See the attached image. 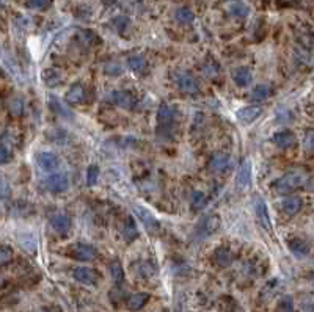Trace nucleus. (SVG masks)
I'll return each mask as SVG.
<instances>
[{
    "label": "nucleus",
    "mask_w": 314,
    "mask_h": 312,
    "mask_svg": "<svg viewBox=\"0 0 314 312\" xmlns=\"http://www.w3.org/2000/svg\"><path fill=\"white\" fill-rule=\"evenodd\" d=\"M308 180V174L303 170H292L289 173H286L283 177H280L275 182V190L281 193V195H288L294 190L300 189L302 185H305Z\"/></svg>",
    "instance_id": "obj_1"
},
{
    "label": "nucleus",
    "mask_w": 314,
    "mask_h": 312,
    "mask_svg": "<svg viewBox=\"0 0 314 312\" xmlns=\"http://www.w3.org/2000/svg\"><path fill=\"white\" fill-rule=\"evenodd\" d=\"M175 121V110L167 105V104H162L157 110V126H159V134L165 132L168 134L170 132V127Z\"/></svg>",
    "instance_id": "obj_2"
},
{
    "label": "nucleus",
    "mask_w": 314,
    "mask_h": 312,
    "mask_svg": "<svg viewBox=\"0 0 314 312\" xmlns=\"http://www.w3.org/2000/svg\"><path fill=\"white\" fill-rule=\"evenodd\" d=\"M44 187H46V190L50 192V193H63V192H66L68 187H69L68 176H66V174H62V173L50 174V176L44 180Z\"/></svg>",
    "instance_id": "obj_3"
},
{
    "label": "nucleus",
    "mask_w": 314,
    "mask_h": 312,
    "mask_svg": "<svg viewBox=\"0 0 314 312\" xmlns=\"http://www.w3.org/2000/svg\"><path fill=\"white\" fill-rule=\"evenodd\" d=\"M71 256L74 259L82 261V262H90V261H95L98 251L95 246H91L88 243H74L71 248Z\"/></svg>",
    "instance_id": "obj_4"
},
{
    "label": "nucleus",
    "mask_w": 314,
    "mask_h": 312,
    "mask_svg": "<svg viewBox=\"0 0 314 312\" xmlns=\"http://www.w3.org/2000/svg\"><path fill=\"white\" fill-rule=\"evenodd\" d=\"M220 228V216L218 215H208L203 218V222L196 226L195 234L199 238H206L211 234H214Z\"/></svg>",
    "instance_id": "obj_5"
},
{
    "label": "nucleus",
    "mask_w": 314,
    "mask_h": 312,
    "mask_svg": "<svg viewBox=\"0 0 314 312\" xmlns=\"http://www.w3.org/2000/svg\"><path fill=\"white\" fill-rule=\"evenodd\" d=\"M176 85L178 88L186 95H195L198 93V82L196 79L189 74V72H178L176 74Z\"/></svg>",
    "instance_id": "obj_6"
},
{
    "label": "nucleus",
    "mask_w": 314,
    "mask_h": 312,
    "mask_svg": "<svg viewBox=\"0 0 314 312\" xmlns=\"http://www.w3.org/2000/svg\"><path fill=\"white\" fill-rule=\"evenodd\" d=\"M107 101L121 107V108H127V110H131L135 104L134 96L129 93V91H121V89H117V91H112V93H108Z\"/></svg>",
    "instance_id": "obj_7"
},
{
    "label": "nucleus",
    "mask_w": 314,
    "mask_h": 312,
    "mask_svg": "<svg viewBox=\"0 0 314 312\" xmlns=\"http://www.w3.org/2000/svg\"><path fill=\"white\" fill-rule=\"evenodd\" d=\"M254 212H256V218L260 225L266 229V231H272V222H270V215L267 210V204L266 201L261 198H256L254 201Z\"/></svg>",
    "instance_id": "obj_8"
},
{
    "label": "nucleus",
    "mask_w": 314,
    "mask_h": 312,
    "mask_svg": "<svg viewBox=\"0 0 314 312\" xmlns=\"http://www.w3.org/2000/svg\"><path fill=\"white\" fill-rule=\"evenodd\" d=\"M250 182H251V163L248 160H244L241 167H239V171L236 176V185L239 190H245L248 189Z\"/></svg>",
    "instance_id": "obj_9"
},
{
    "label": "nucleus",
    "mask_w": 314,
    "mask_h": 312,
    "mask_svg": "<svg viewBox=\"0 0 314 312\" xmlns=\"http://www.w3.org/2000/svg\"><path fill=\"white\" fill-rule=\"evenodd\" d=\"M134 212H135L137 218H138L140 222H141V225L146 228V231H148V232H154V231H157L159 223H157L156 216H154L150 210H146L145 207L138 206V207H135V209H134Z\"/></svg>",
    "instance_id": "obj_10"
},
{
    "label": "nucleus",
    "mask_w": 314,
    "mask_h": 312,
    "mask_svg": "<svg viewBox=\"0 0 314 312\" xmlns=\"http://www.w3.org/2000/svg\"><path fill=\"white\" fill-rule=\"evenodd\" d=\"M72 276L76 281L85 284V286H95L98 281V274L93 268H88V267H77L74 270Z\"/></svg>",
    "instance_id": "obj_11"
},
{
    "label": "nucleus",
    "mask_w": 314,
    "mask_h": 312,
    "mask_svg": "<svg viewBox=\"0 0 314 312\" xmlns=\"http://www.w3.org/2000/svg\"><path fill=\"white\" fill-rule=\"evenodd\" d=\"M231 165V157L225 152H215L209 159V170L214 173H223Z\"/></svg>",
    "instance_id": "obj_12"
},
{
    "label": "nucleus",
    "mask_w": 314,
    "mask_h": 312,
    "mask_svg": "<svg viewBox=\"0 0 314 312\" xmlns=\"http://www.w3.org/2000/svg\"><path fill=\"white\" fill-rule=\"evenodd\" d=\"M261 113H263V108L260 105H247V107H242L237 112V119L247 126V124H251L253 121H256V118Z\"/></svg>",
    "instance_id": "obj_13"
},
{
    "label": "nucleus",
    "mask_w": 314,
    "mask_h": 312,
    "mask_svg": "<svg viewBox=\"0 0 314 312\" xmlns=\"http://www.w3.org/2000/svg\"><path fill=\"white\" fill-rule=\"evenodd\" d=\"M36 162H38L40 168L44 171H53L59 168L60 160L53 152H40L38 157H36Z\"/></svg>",
    "instance_id": "obj_14"
},
{
    "label": "nucleus",
    "mask_w": 314,
    "mask_h": 312,
    "mask_svg": "<svg viewBox=\"0 0 314 312\" xmlns=\"http://www.w3.org/2000/svg\"><path fill=\"white\" fill-rule=\"evenodd\" d=\"M302 209V199L299 196H288L281 201V210L288 216L297 215Z\"/></svg>",
    "instance_id": "obj_15"
},
{
    "label": "nucleus",
    "mask_w": 314,
    "mask_h": 312,
    "mask_svg": "<svg viewBox=\"0 0 314 312\" xmlns=\"http://www.w3.org/2000/svg\"><path fill=\"white\" fill-rule=\"evenodd\" d=\"M295 141H297V138H295V134L291 131H281V132H276L273 135V143L281 149L291 148V146L295 144Z\"/></svg>",
    "instance_id": "obj_16"
},
{
    "label": "nucleus",
    "mask_w": 314,
    "mask_h": 312,
    "mask_svg": "<svg viewBox=\"0 0 314 312\" xmlns=\"http://www.w3.org/2000/svg\"><path fill=\"white\" fill-rule=\"evenodd\" d=\"M50 225L59 234H66L71 229V218L65 213H57L50 218Z\"/></svg>",
    "instance_id": "obj_17"
},
{
    "label": "nucleus",
    "mask_w": 314,
    "mask_h": 312,
    "mask_svg": "<svg viewBox=\"0 0 314 312\" xmlns=\"http://www.w3.org/2000/svg\"><path fill=\"white\" fill-rule=\"evenodd\" d=\"M85 99H87V91H85V88H83L80 83L72 85V86L68 89L66 101H68L69 104H82Z\"/></svg>",
    "instance_id": "obj_18"
},
{
    "label": "nucleus",
    "mask_w": 314,
    "mask_h": 312,
    "mask_svg": "<svg viewBox=\"0 0 314 312\" xmlns=\"http://www.w3.org/2000/svg\"><path fill=\"white\" fill-rule=\"evenodd\" d=\"M231 76H233L234 83L239 85V86H247V85H250V83H251V79H253V77H251V71H250L248 68H245V66L234 69Z\"/></svg>",
    "instance_id": "obj_19"
},
{
    "label": "nucleus",
    "mask_w": 314,
    "mask_h": 312,
    "mask_svg": "<svg viewBox=\"0 0 314 312\" xmlns=\"http://www.w3.org/2000/svg\"><path fill=\"white\" fill-rule=\"evenodd\" d=\"M148 300H150V295L145 292H138V293H132L131 297L127 298L126 304H127V309H131V310H140L146 303Z\"/></svg>",
    "instance_id": "obj_20"
},
{
    "label": "nucleus",
    "mask_w": 314,
    "mask_h": 312,
    "mask_svg": "<svg viewBox=\"0 0 314 312\" xmlns=\"http://www.w3.org/2000/svg\"><path fill=\"white\" fill-rule=\"evenodd\" d=\"M288 246L291 249V253L297 258H305V256L309 253V246L306 245V242H303L302 238H292V240L288 242Z\"/></svg>",
    "instance_id": "obj_21"
},
{
    "label": "nucleus",
    "mask_w": 314,
    "mask_h": 312,
    "mask_svg": "<svg viewBox=\"0 0 314 312\" xmlns=\"http://www.w3.org/2000/svg\"><path fill=\"white\" fill-rule=\"evenodd\" d=\"M215 261H217V264L220 265V267H230L231 264H233V254H231V251L228 249V248H225V246H220V248H217V251H215Z\"/></svg>",
    "instance_id": "obj_22"
},
{
    "label": "nucleus",
    "mask_w": 314,
    "mask_h": 312,
    "mask_svg": "<svg viewBox=\"0 0 314 312\" xmlns=\"http://www.w3.org/2000/svg\"><path fill=\"white\" fill-rule=\"evenodd\" d=\"M270 96V86L266 85V83H261V85H256L251 91V99L253 101H266L267 98Z\"/></svg>",
    "instance_id": "obj_23"
},
{
    "label": "nucleus",
    "mask_w": 314,
    "mask_h": 312,
    "mask_svg": "<svg viewBox=\"0 0 314 312\" xmlns=\"http://www.w3.org/2000/svg\"><path fill=\"white\" fill-rule=\"evenodd\" d=\"M127 65L135 72V74H143V72L146 71V60L141 57V55H134V57H131L127 60Z\"/></svg>",
    "instance_id": "obj_24"
},
{
    "label": "nucleus",
    "mask_w": 314,
    "mask_h": 312,
    "mask_svg": "<svg viewBox=\"0 0 314 312\" xmlns=\"http://www.w3.org/2000/svg\"><path fill=\"white\" fill-rule=\"evenodd\" d=\"M108 270H110V276H112V279L117 284H121L124 281V270H123V267L118 261H113L112 264H110Z\"/></svg>",
    "instance_id": "obj_25"
},
{
    "label": "nucleus",
    "mask_w": 314,
    "mask_h": 312,
    "mask_svg": "<svg viewBox=\"0 0 314 312\" xmlns=\"http://www.w3.org/2000/svg\"><path fill=\"white\" fill-rule=\"evenodd\" d=\"M228 11H230L231 16L237 17V19H244V17H247L248 13H250L248 7H247L245 4H241V2H236V4L230 5V10H228Z\"/></svg>",
    "instance_id": "obj_26"
},
{
    "label": "nucleus",
    "mask_w": 314,
    "mask_h": 312,
    "mask_svg": "<svg viewBox=\"0 0 314 312\" xmlns=\"http://www.w3.org/2000/svg\"><path fill=\"white\" fill-rule=\"evenodd\" d=\"M175 17H176V21H178L179 24H192V22L195 21V14H193V11L189 10V8H179V10L176 11Z\"/></svg>",
    "instance_id": "obj_27"
},
{
    "label": "nucleus",
    "mask_w": 314,
    "mask_h": 312,
    "mask_svg": "<svg viewBox=\"0 0 314 312\" xmlns=\"http://www.w3.org/2000/svg\"><path fill=\"white\" fill-rule=\"evenodd\" d=\"M208 203V198L206 195L203 193V192H193L192 193V198H190V204H192V209L193 210H199L206 206Z\"/></svg>",
    "instance_id": "obj_28"
},
{
    "label": "nucleus",
    "mask_w": 314,
    "mask_h": 312,
    "mask_svg": "<svg viewBox=\"0 0 314 312\" xmlns=\"http://www.w3.org/2000/svg\"><path fill=\"white\" fill-rule=\"evenodd\" d=\"M8 112L11 116H21L24 113V102L19 98H14L8 104Z\"/></svg>",
    "instance_id": "obj_29"
},
{
    "label": "nucleus",
    "mask_w": 314,
    "mask_h": 312,
    "mask_svg": "<svg viewBox=\"0 0 314 312\" xmlns=\"http://www.w3.org/2000/svg\"><path fill=\"white\" fill-rule=\"evenodd\" d=\"M124 238H126V242H132V240H135L137 238V235H138V231H137V228H135V223L132 222L131 218L127 220L126 222V225H124Z\"/></svg>",
    "instance_id": "obj_30"
},
{
    "label": "nucleus",
    "mask_w": 314,
    "mask_h": 312,
    "mask_svg": "<svg viewBox=\"0 0 314 312\" xmlns=\"http://www.w3.org/2000/svg\"><path fill=\"white\" fill-rule=\"evenodd\" d=\"M98 177H99V168L96 167V165H91V167H88L87 170V185H95V183L98 182Z\"/></svg>",
    "instance_id": "obj_31"
},
{
    "label": "nucleus",
    "mask_w": 314,
    "mask_h": 312,
    "mask_svg": "<svg viewBox=\"0 0 314 312\" xmlns=\"http://www.w3.org/2000/svg\"><path fill=\"white\" fill-rule=\"evenodd\" d=\"M278 310L280 312H295L294 300L292 297H283L278 303Z\"/></svg>",
    "instance_id": "obj_32"
},
{
    "label": "nucleus",
    "mask_w": 314,
    "mask_h": 312,
    "mask_svg": "<svg viewBox=\"0 0 314 312\" xmlns=\"http://www.w3.org/2000/svg\"><path fill=\"white\" fill-rule=\"evenodd\" d=\"M303 149L309 154L314 152V129L308 131L306 135H305V140H303Z\"/></svg>",
    "instance_id": "obj_33"
},
{
    "label": "nucleus",
    "mask_w": 314,
    "mask_h": 312,
    "mask_svg": "<svg viewBox=\"0 0 314 312\" xmlns=\"http://www.w3.org/2000/svg\"><path fill=\"white\" fill-rule=\"evenodd\" d=\"M104 69H105V74H108V76H120L121 74V66L117 61H108Z\"/></svg>",
    "instance_id": "obj_34"
},
{
    "label": "nucleus",
    "mask_w": 314,
    "mask_h": 312,
    "mask_svg": "<svg viewBox=\"0 0 314 312\" xmlns=\"http://www.w3.org/2000/svg\"><path fill=\"white\" fill-rule=\"evenodd\" d=\"M50 5V0H28L27 7L32 10H44Z\"/></svg>",
    "instance_id": "obj_35"
},
{
    "label": "nucleus",
    "mask_w": 314,
    "mask_h": 312,
    "mask_svg": "<svg viewBox=\"0 0 314 312\" xmlns=\"http://www.w3.org/2000/svg\"><path fill=\"white\" fill-rule=\"evenodd\" d=\"M11 259H13V249H10L8 246H2V249H0V264L7 265Z\"/></svg>",
    "instance_id": "obj_36"
},
{
    "label": "nucleus",
    "mask_w": 314,
    "mask_h": 312,
    "mask_svg": "<svg viewBox=\"0 0 314 312\" xmlns=\"http://www.w3.org/2000/svg\"><path fill=\"white\" fill-rule=\"evenodd\" d=\"M203 72H205V74H206L208 77H215V76L218 74V68H217V65L209 63V65H205V66H203Z\"/></svg>",
    "instance_id": "obj_37"
},
{
    "label": "nucleus",
    "mask_w": 314,
    "mask_h": 312,
    "mask_svg": "<svg viewBox=\"0 0 314 312\" xmlns=\"http://www.w3.org/2000/svg\"><path fill=\"white\" fill-rule=\"evenodd\" d=\"M127 25H129V19H127V17L120 16V17H117V19H115V27H117L120 32H123Z\"/></svg>",
    "instance_id": "obj_38"
},
{
    "label": "nucleus",
    "mask_w": 314,
    "mask_h": 312,
    "mask_svg": "<svg viewBox=\"0 0 314 312\" xmlns=\"http://www.w3.org/2000/svg\"><path fill=\"white\" fill-rule=\"evenodd\" d=\"M0 159H2V163H4V165L8 163V160H10V154H8V149H7L5 144L2 146V148H0Z\"/></svg>",
    "instance_id": "obj_39"
},
{
    "label": "nucleus",
    "mask_w": 314,
    "mask_h": 312,
    "mask_svg": "<svg viewBox=\"0 0 314 312\" xmlns=\"http://www.w3.org/2000/svg\"><path fill=\"white\" fill-rule=\"evenodd\" d=\"M286 2H292V0H286Z\"/></svg>",
    "instance_id": "obj_40"
},
{
    "label": "nucleus",
    "mask_w": 314,
    "mask_h": 312,
    "mask_svg": "<svg viewBox=\"0 0 314 312\" xmlns=\"http://www.w3.org/2000/svg\"><path fill=\"white\" fill-rule=\"evenodd\" d=\"M163 312H168V310H163Z\"/></svg>",
    "instance_id": "obj_41"
}]
</instances>
